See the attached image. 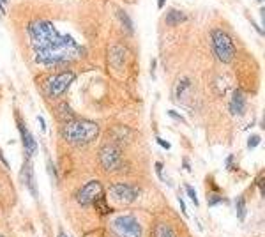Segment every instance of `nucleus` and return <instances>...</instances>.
Instances as JSON below:
<instances>
[{"instance_id":"16","label":"nucleus","mask_w":265,"mask_h":237,"mask_svg":"<svg viewBox=\"0 0 265 237\" xmlns=\"http://www.w3.org/2000/svg\"><path fill=\"white\" fill-rule=\"evenodd\" d=\"M117 16H119V18H120V23H122V25H124V28H126L127 32L133 34V22H131V20H129V16H127L126 11L119 9V11H117Z\"/></svg>"},{"instance_id":"29","label":"nucleus","mask_w":265,"mask_h":237,"mask_svg":"<svg viewBox=\"0 0 265 237\" xmlns=\"http://www.w3.org/2000/svg\"><path fill=\"white\" fill-rule=\"evenodd\" d=\"M184 168H191V166H189V163H188V160H184Z\"/></svg>"},{"instance_id":"6","label":"nucleus","mask_w":265,"mask_h":237,"mask_svg":"<svg viewBox=\"0 0 265 237\" xmlns=\"http://www.w3.org/2000/svg\"><path fill=\"white\" fill-rule=\"evenodd\" d=\"M99 161L103 165V168L108 172H115L124 165V158L117 145H104L99 151Z\"/></svg>"},{"instance_id":"23","label":"nucleus","mask_w":265,"mask_h":237,"mask_svg":"<svg viewBox=\"0 0 265 237\" xmlns=\"http://www.w3.org/2000/svg\"><path fill=\"white\" fill-rule=\"evenodd\" d=\"M179 204H180V209H182V213H184V214H188V209H186V204H184V200H182V198H179Z\"/></svg>"},{"instance_id":"25","label":"nucleus","mask_w":265,"mask_h":237,"mask_svg":"<svg viewBox=\"0 0 265 237\" xmlns=\"http://www.w3.org/2000/svg\"><path fill=\"white\" fill-rule=\"evenodd\" d=\"M0 161H2V163H4L5 166L9 168V163H7V160H5V156H4V152H2V151H0Z\"/></svg>"},{"instance_id":"9","label":"nucleus","mask_w":265,"mask_h":237,"mask_svg":"<svg viewBox=\"0 0 265 237\" xmlns=\"http://www.w3.org/2000/svg\"><path fill=\"white\" fill-rule=\"evenodd\" d=\"M16 124H18L20 137H22L23 147H25V152H27V158H30V156H34L37 151V142H36V138L32 137V133L28 131V128L25 126V122H23V118L20 117V115H18V118H16Z\"/></svg>"},{"instance_id":"11","label":"nucleus","mask_w":265,"mask_h":237,"mask_svg":"<svg viewBox=\"0 0 265 237\" xmlns=\"http://www.w3.org/2000/svg\"><path fill=\"white\" fill-rule=\"evenodd\" d=\"M23 181L27 183L28 190L34 196H37V186H36V177H34V168H32L30 165L25 163V168H23Z\"/></svg>"},{"instance_id":"2","label":"nucleus","mask_w":265,"mask_h":237,"mask_svg":"<svg viewBox=\"0 0 265 237\" xmlns=\"http://www.w3.org/2000/svg\"><path fill=\"white\" fill-rule=\"evenodd\" d=\"M62 137L74 145H81V143H89V142L96 140L99 135V126L94 120H85V118H72L68 122L62 124L60 128Z\"/></svg>"},{"instance_id":"24","label":"nucleus","mask_w":265,"mask_h":237,"mask_svg":"<svg viewBox=\"0 0 265 237\" xmlns=\"http://www.w3.org/2000/svg\"><path fill=\"white\" fill-rule=\"evenodd\" d=\"M232 166H234V156H230L226 160V168H232Z\"/></svg>"},{"instance_id":"4","label":"nucleus","mask_w":265,"mask_h":237,"mask_svg":"<svg viewBox=\"0 0 265 237\" xmlns=\"http://www.w3.org/2000/svg\"><path fill=\"white\" fill-rule=\"evenodd\" d=\"M112 230L119 237H142V227L133 216H120L113 219Z\"/></svg>"},{"instance_id":"12","label":"nucleus","mask_w":265,"mask_h":237,"mask_svg":"<svg viewBox=\"0 0 265 237\" xmlns=\"http://www.w3.org/2000/svg\"><path fill=\"white\" fill-rule=\"evenodd\" d=\"M165 20H167L168 25L175 27V25H180V23H184L188 20V14L182 13L180 9H170L167 13V16H165Z\"/></svg>"},{"instance_id":"18","label":"nucleus","mask_w":265,"mask_h":237,"mask_svg":"<svg viewBox=\"0 0 265 237\" xmlns=\"http://www.w3.org/2000/svg\"><path fill=\"white\" fill-rule=\"evenodd\" d=\"M260 142H262V138L258 137V135H251V137L247 138V147H249V149H255V147H258Z\"/></svg>"},{"instance_id":"7","label":"nucleus","mask_w":265,"mask_h":237,"mask_svg":"<svg viewBox=\"0 0 265 237\" xmlns=\"http://www.w3.org/2000/svg\"><path fill=\"white\" fill-rule=\"evenodd\" d=\"M110 196L112 200L119 205H127L133 204V202L138 198V190L129 184H113L110 188Z\"/></svg>"},{"instance_id":"8","label":"nucleus","mask_w":265,"mask_h":237,"mask_svg":"<svg viewBox=\"0 0 265 237\" xmlns=\"http://www.w3.org/2000/svg\"><path fill=\"white\" fill-rule=\"evenodd\" d=\"M101 195H104L103 184L99 183V181H90L89 184H85V186L78 191L76 200H78V204H81L83 207H87V205L94 204L96 198H99Z\"/></svg>"},{"instance_id":"1","label":"nucleus","mask_w":265,"mask_h":237,"mask_svg":"<svg viewBox=\"0 0 265 237\" xmlns=\"http://www.w3.org/2000/svg\"><path fill=\"white\" fill-rule=\"evenodd\" d=\"M27 30L37 64H68L81 55V46L74 41V37L60 34L49 20H34L28 23Z\"/></svg>"},{"instance_id":"21","label":"nucleus","mask_w":265,"mask_h":237,"mask_svg":"<svg viewBox=\"0 0 265 237\" xmlns=\"http://www.w3.org/2000/svg\"><path fill=\"white\" fill-rule=\"evenodd\" d=\"M156 140H157V143H159V145L163 147V149H167V151H168V149H170V142L163 140V138H159V137H157Z\"/></svg>"},{"instance_id":"13","label":"nucleus","mask_w":265,"mask_h":237,"mask_svg":"<svg viewBox=\"0 0 265 237\" xmlns=\"http://www.w3.org/2000/svg\"><path fill=\"white\" fill-rule=\"evenodd\" d=\"M96 207V211H97L99 216H108L113 213V207H110L108 202H106V198H104V195H101L99 198H96V202L92 204Z\"/></svg>"},{"instance_id":"3","label":"nucleus","mask_w":265,"mask_h":237,"mask_svg":"<svg viewBox=\"0 0 265 237\" xmlns=\"http://www.w3.org/2000/svg\"><path fill=\"white\" fill-rule=\"evenodd\" d=\"M211 41H212V50L216 53L217 59L223 62V64H230L234 60L235 55V45L234 39L225 32V30H212L211 32Z\"/></svg>"},{"instance_id":"20","label":"nucleus","mask_w":265,"mask_h":237,"mask_svg":"<svg viewBox=\"0 0 265 237\" xmlns=\"http://www.w3.org/2000/svg\"><path fill=\"white\" fill-rule=\"evenodd\" d=\"M168 115H170L171 118H175V120H179V122H184V118H182V115H179L177 112H173V110H170L168 112Z\"/></svg>"},{"instance_id":"30","label":"nucleus","mask_w":265,"mask_h":237,"mask_svg":"<svg viewBox=\"0 0 265 237\" xmlns=\"http://www.w3.org/2000/svg\"><path fill=\"white\" fill-rule=\"evenodd\" d=\"M59 237H68V236H66V232H62V230H60V232H59Z\"/></svg>"},{"instance_id":"10","label":"nucleus","mask_w":265,"mask_h":237,"mask_svg":"<svg viewBox=\"0 0 265 237\" xmlns=\"http://www.w3.org/2000/svg\"><path fill=\"white\" fill-rule=\"evenodd\" d=\"M230 114L232 115H244L246 112V96L241 89H235L232 97H230Z\"/></svg>"},{"instance_id":"32","label":"nucleus","mask_w":265,"mask_h":237,"mask_svg":"<svg viewBox=\"0 0 265 237\" xmlns=\"http://www.w3.org/2000/svg\"><path fill=\"white\" fill-rule=\"evenodd\" d=\"M0 237H4V236H0Z\"/></svg>"},{"instance_id":"19","label":"nucleus","mask_w":265,"mask_h":237,"mask_svg":"<svg viewBox=\"0 0 265 237\" xmlns=\"http://www.w3.org/2000/svg\"><path fill=\"white\" fill-rule=\"evenodd\" d=\"M186 191H188L189 198L193 200V204H194V205H198V196H196V193H194V188H193V186H189V184H186Z\"/></svg>"},{"instance_id":"28","label":"nucleus","mask_w":265,"mask_h":237,"mask_svg":"<svg viewBox=\"0 0 265 237\" xmlns=\"http://www.w3.org/2000/svg\"><path fill=\"white\" fill-rule=\"evenodd\" d=\"M264 16H265V11H264V7H262V9H260V18L264 20Z\"/></svg>"},{"instance_id":"5","label":"nucleus","mask_w":265,"mask_h":237,"mask_svg":"<svg viewBox=\"0 0 265 237\" xmlns=\"http://www.w3.org/2000/svg\"><path fill=\"white\" fill-rule=\"evenodd\" d=\"M74 78H76V74L72 73V71H64V73L53 74L46 82V92L53 97L60 96V94H64V92L68 91V87L74 82Z\"/></svg>"},{"instance_id":"15","label":"nucleus","mask_w":265,"mask_h":237,"mask_svg":"<svg viewBox=\"0 0 265 237\" xmlns=\"http://www.w3.org/2000/svg\"><path fill=\"white\" fill-rule=\"evenodd\" d=\"M154 237H177V236L173 234V230H171L167 223H159L156 228V232H154Z\"/></svg>"},{"instance_id":"17","label":"nucleus","mask_w":265,"mask_h":237,"mask_svg":"<svg viewBox=\"0 0 265 237\" xmlns=\"http://www.w3.org/2000/svg\"><path fill=\"white\" fill-rule=\"evenodd\" d=\"M237 216L239 221H244L246 219V202H244V196H239L237 198Z\"/></svg>"},{"instance_id":"26","label":"nucleus","mask_w":265,"mask_h":237,"mask_svg":"<svg viewBox=\"0 0 265 237\" xmlns=\"http://www.w3.org/2000/svg\"><path fill=\"white\" fill-rule=\"evenodd\" d=\"M5 2H7V0H0V11H2V13H5Z\"/></svg>"},{"instance_id":"27","label":"nucleus","mask_w":265,"mask_h":237,"mask_svg":"<svg viewBox=\"0 0 265 237\" xmlns=\"http://www.w3.org/2000/svg\"><path fill=\"white\" fill-rule=\"evenodd\" d=\"M167 5V0H157V7L161 9V7H165Z\"/></svg>"},{"instance_id":"22","label":"nucleus","mask_w":265,"mask_h":237,"mask_svg":"<svg viewBox=\"0 0 265 237\" xmlns=\"http://www.w3.org/2000/svg\"><path fill=\"white\" fill-rule=\"evenodd\" d=\"M37 120H39V126H41V129H43V131H46V124H45V118H43V117H37Z\"/></svg>"},{"instance_id":"31","label":"nucleus","mask_w":265,"mask_h":237,"mask_svg":"<svg viewBox=\"0 0 265 237\" xmlns=\"http://www.w3.org/2000/svg\"><path fill=\"white\" fill-rule=\"evenodd\" d=\"M258 2H260V4H264V2H265V0H258Z\"/></svg>"},{"instance_id":"14","label":"nucleus","mask_w":265,"mask_h":237,"mask_svg":"<svg viewBox=\"0 0 265 237\" xmlns=\"http://www.w3.org/2000/svg\"><path fill=\"white\" fill-rule=\"evenodd\" d=\"M124 59H126V51H124V48L122 46H112V50H110V62H112L113 66H120L122 62H124Z\"/></svg>"}]
</instances>
